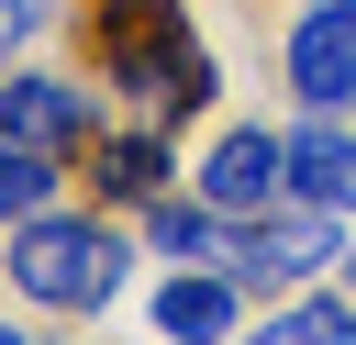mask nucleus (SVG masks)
<instances>
[{
  "mask_svg": "<svg viewBox=\"0 0 356 345\" xmlns=\"http://www.w3.org/2000/svg\"><path fill=\"white\" fill-rule=\"evenodd\" d=\"M56 200H67V156H44V145L0 134V234H11V223H33V211H56Z\"/></svg>",
  "mask_w": 356,
  "mask_h": 345,
  "instance_id": "obj_10",
  "label": "nucleus"
},
{
  "mask_svg": "<svg viewBox=\"0 0 356 345\" xmlns=\"http://www.w3.org/2000/svg\"><path fill=\"white\" fill-rule=\"evenodd\" d=\"M222 267H234L245 289H312L323 267H345V211H323V200L289 189V200H267V211L234 223Z\"/></svg>",
  "mask_w": 356,
  "mask_h": 345,
  "instance_id": "obj_3",
  "label": "nucleus"
},
{
  "mask_svg": "<svg viewBox=\"0 0 356 345\" xmlns=\"http://www.w3.org/2000/svg\"><path fill=\"white\" fill-rule=\"evenodd\" d=\"M122 267H134V234H122L111 211H67V200H56V211H33V223L0 234V278H11L22 312L89 323V312L122 300Z\"/></svg>",
  "mask_w": 356,
  "mask_h": 345,
  "instance_id": "obj_2",
  "label": "nucleus"
},
{
  "mask_svg": "<svg viewBox=\"0 0 356 345\" xmlns=\"http://www.w3.org/2000/svg\"><path fill=\"white\" fill-rule=\"evenodd\" d=\"M89 189H100V211H145L156 189H178V122H111L100 145H89Z\"/></svg>",
  "mask_w": 356,
  "mask_h": 345,
  "instance_id": "obj_7",
  "label": "nucleus"
},
{
  "mask_svg": "<svg viewBox=\"0 0 356 345\" xmlns=\"http://www.w3.org/2000/svg\"><path fill=\"white\" fill-rule=\"evenodd\" d=\"M245 300H256V289H245L234 267H178V278L145 300V323H156L167 345H245Z\"/></svg>",
  "mask_w": 356,
  "mask_h": 345,
  "instance_id": "obj_8",
  "label": "nucleus"
},
{
  "mask_svg": "<svg viewBox=\"0 0 356 345\" xmlns=\"http://www.w3.org/2000/svg\"><path fill=\"white\" fill-rule=\"evenodd\" d=\"M56 22H67V0H0V67H22Z\"/></svg>",
  "mask_w": 356,
  "mask_h": 345,
  "instance_id": "obj_12",
  "label": "nucleus"
},
{
  "mask_svg": "<svg viewBox=\"0 0 356 345\" xmlns=\"http://www.w3.org/2000/svg\"><path fill=\"white\" fill-rule=\"evenodd\" d=\"M78 33H89V78L111 100H134L145 122H200L211 89H222V67H211V45L189 33L178 0H89Z\"/></svg>",
  "mask_w": 356,
  "mask_h": 345,
  "instance_id": "obj_1",
  "label": "nucleus"
},
{
  "mask_svg": "<svg viewBox=\"0 0 356 345\" xmlns=\"http://www.w3.org/2000/svg\"><path fill=\"white\" fill-rule=\"evenodd\" d=\"M0 134H22V145H44V156L89 167V145H100L111 122H100V89H89V78L22 56V67H0Z\"/></svg>",
  "mask_w": 356,
  "mask_h": 345,
  "instance_id": "obj_4",
  "label": "nucleus"
},
{
  "mask_svg": "<svg viewBox=\"0 0 356 345\" xmlns=\"http://www.w3.org/2000/svg\"><path fill=\"white\" fill-rule=\"evenodd\" d=\"M278 78H289L300 111H345L356 100V0H312L278 33Z\"/></svg>",
  "mask_w": 356,
  "mask_h": 345,
  "instance_id": "obj_6",
  "label": "nucleus"
},
{
  "mask_svg": "<svg viewBox=\"0 0 356 345\" xmlns=\"http://www.w3.org/2000/svg\"><path fill=\"white\" fill-rule=\"evenodd\" d=\"M134 245H145V256H167V267H222L234 223H222L200 189H156V200L134 211Z\"/></svg>",
  "mask_w": 356,
  "mask_h": 345,
  "instance_id": "obj_9",
  "label": "nucleus"
},
{
  "mask_svg": "<svg viewBox=\"0 0 356 345\" xmlns=\"http://www.w3.org/2000/svg\"><path fill=\"white\" fill-rule=\"evenodd\" d=\"M245 345H356V289H345V300H334V289H300L289 312L245 323Z\"/></svg>",
  "mask_w": 356,
  "mask_h": 345,
  "instance_id": "obj_11",
  "label": "nucleus"
},
{
  "mask_svg": "<svg viewBox=\"0 0 356 345\" xmlns=\"http://www.w3.org/2000/svg\"><path fill=\"white\" fill-rule=\"evenodd\" d=\"M0 345H44V334H22V323H0Z\"/></svg>",
  "mask_w": 356,
  "mask_h": 345,
  "instance_id": "obj_13",
  "label": "nucleus"
},
{
  "mask_svg": "<svg viewBox=\"0 0 356 345\" xmlns=\"http://www.w3.org/2000/svg\"><path fill=\"white\" fill-rule=\"evenodd\" d=\"M345 289H356V256H345Z\"/></svg>",
  "mask_w": 356,
  "mask_h": 345,
  "instance_id": "obj_14",
  "label": "nucleus"
},
{
  "mask_svg": "<svg viewBox=\"0 0 356 345\" xmlns=\"http://www.w3.org/2000/svg\"><path fill=\"white\" fill-rule=\"evenodd\" d=\"M189 189H200V200H211L222 223H245V211L289 200V134H267V122H222V134L200 145Z\"/></svg>",
  "mask_w": 356,
  "mask_h": 345,
  "instance_id": "obj_5",
  "label": "nucleus"
}]
</instances>
